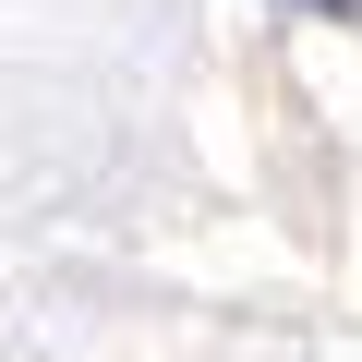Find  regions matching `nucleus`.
Instances as JSON below:
<instances>
[{
	"label": "nucleus",
	"instance_id": "1",
	"mask_svg": "<svg viewBox=\"0 0 362 362\" xmlns=\"http://www.w3.org/2000/svg\"><path fill=\"white\" fill-rule=\"evenodd\" d=\"M290 13H362V0H290Z\"/></svg>",
	"mask_w": 362,
	"mask_h": 362
}]
</instances>
